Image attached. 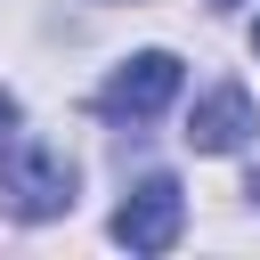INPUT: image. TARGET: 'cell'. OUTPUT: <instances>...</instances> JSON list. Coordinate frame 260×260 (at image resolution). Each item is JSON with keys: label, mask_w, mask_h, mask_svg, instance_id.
Listing matches in <instances>:
<instances>
[{"label": "cell", "mask_w": 260, "mask_h": 260, "mask_svg": "<svg viewBox=\"0 0 260 260\" xmlns=\"http://www.w3.org/2000/svg\"><path fill=\"white\" fill-rule=\"evenodd\" d=\"M252 195H260V171H252Z\"/></svg>", "instance_id": "obj_6"}, {"label": "cell", "mask_w": 260, "mask_h": 260, "mask_svg": "<svg viewBox=\"0 0 260 260\" xmlns=\"http://www.w3.org/2000/svg\"><path fill=\"white\" fill-rule=\"evenodd\" d=\"M73 211V162L49 154L41 138L0 146V219H57Z\"/></svg>", "instance_id": "obj_1"}, {"label": "cell", "mask_w": 260, "mask_h": 260, "mask_svg": "<svg viewBox=\"0 0 260 260\" xmlns=\"http://www.w3.org/2000/svg\"><path fill=\"white\" fill-rule=\"evenodd\" d=\"M252 49H260V32H252Z\"/></svg>", "instance_id": "obj_7"}, {"label": "cell", "mask_w": 260, "mask_h": 260, "mask_svg": "<svg viewBox=\"0 0 260 260\" xmlns=\"http://www.w3.org/2000/svg\"><path fill=\"white\" fill-rule=\"evenodd\" d=\"M179 228H187V195H179L171 171H146L114 211V244H130V252H171Z\"/></svg>", "instance_id": "obj_3"}, {"label": "cell", "mask_w": 260, "mask_h": 260, "mask_svg": "<svg viewBox=\"0 0 260 260\" xmlns=\"http://www.w3.org/2000/svg\"><path fill=\"white\" fill-rule=\"evenodd\" d=\"M252 130H260V122H252V98H244L236 81H219V89L187 114V146H195V154H236Z\"/></svg>", "instance_id": "obj_4"}, {"label": "cell", "mask_w": 260, "mask_h": 260, "mask_svg": "<svg viewBox=\"0 0 260 260\" xmlns=\"http://www.w3.org/2000/svg\"><path fill=\"white\" fill-rule=\"evenodd\" d=\"M211 8H244V0H211Z\"/></svg>", "instance_id": "obj_5"}, {"label": "cell", "mask_w": 260, "mask_h": 260, "mask_svg": "<svg viewBox=\"0 0 260 260\" xmlns=\"http://www.w3.org/2000/svg\"><path fill=\"white\" fill-rule=\"evenodd\" d=\"M179 81H187V65H179L171 49H138L130 65H114V73H106L98 114H106V122H146V114H162V106L179 98Z\"/></svg>", "instance_id": "obj_2"}]
</instances>
